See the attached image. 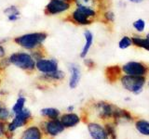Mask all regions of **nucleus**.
<instances>
[{
    "label": "nucleus",
    "mask_w": 149,
    "mask_h": 139,
    "mask_svg": "<svg viewBox=\"0 0 149 139\" xmlns=\"http://www.w3.org/2000/svg\"><path fill=\"white\" fill-rule=\"evenodd\" d=\"M148 70L149 69L146 64L138 61H129L121 67V71L126 75L130 76H146Z\"/></svg>",
    "instance_id": "obj_5"
},
{
    "label": "nucleus",
    "mask_w": 149,
    "mask_h": 139,
    "mask_svg": "<svg viewBox=\"0 0 149 139\" xmlns=\"http://www.w3.org/2000/svg\"><path fill=\"white\" fill-rule=\"evenodd\" d=\"M102 19H104V21L107 23H114L115 22V20H116V15L114 11L112 10H105L102 13Z\"/></svg>",
    "instance_id": "obj_28"
},
{
    "label": "nucleus",
    "mask_w": 149,
    "mask_h": 139,
    "mask_svg": "<svg viewBox=\"0 0 149 139\" xmlns=\"http://www.w3.org/2000/svg\"><path fill=\"white\" fill-rule=\"evenodd\" d=\"M121 73V68L118 65L114 66H109L105 69V77L110 83L116 82L120 76Z\"/></svg>",
    "instance_id": "obj_17"
},
{
    "label": "nucleus",
    "mask_w": 149,
    "mask_h": 139,
    "mask_svg": "<svg viewBox=\"0 0 149 139\" xmlns=\"http://www.w3.org/2000/svg\"><path fill=\"white\" fill-rule=\"evenodd\" d=\"M95 107L98 114L102 119H109L113 117V112L116 106L104 101H100L96 103Z\"/></svg>",
    "instance_id": "obj_11"
},
{
    "label": "nucleus",
    "mask_w": 149,
    "mask_h": 139,
    "mask_svg": "<svg viewBox=\"0 0 149 139\" xmlns=\"http://www.w3.org/2000/svg\"><path fill=\"white\" fill-rule=\"evenodd\" d=\"M0 83H1V78H0Z\"/></svg>",
    "instance_id": "obj_38"
},
{
    "label": "nucleus",
    "mask_w": 149,
    "mask_h": 139,
    "mask_svg": "<svg viewBox=\"0 0 149 139\" xmlns=\"http://www.w3.org/2000/svg\"><path fill=\"white\" fill-rule=\"evenodd\" d=\"M6 54H7V50H6V48H5V46H4L3 44L0 43V59L6 57Z\"/></svg>",
    "instance_id": "obj_33"
},
{
    "label": "nucleus",
    "mask_w": 149,
    "mask_h": 139,
    "mask_svg": "<svg viewBox=\"0 0 149 139\" xmlns=\"http://www.w3.org/2000/svg\"><path fill=\"white\" fill-rule=\"evenodd\" d=\"M136 129L144 136H149V122L146 120H139L136 122Z\"/></svg>",
    "instance_id": "obj_23"
},
{
    "label": "nucleus",
    "mask_w": 149,
    "mask_h": 139,
    "mask_svg": "<svg viewBox=\"0 0 149 139\" xmlns=\"http://www.w3.org/2000/svg\"><path fill=\"white\" fill-rule=\"evenodd\" d=\"M48 34L46 32H28L22 35H18L13 38L14 44L26 51H32L43 46V44L48 38Z\"/></svg>",
    "instance_id": "obj_1"
},
{
    "label": "nucleus",
    "mask_w": 149,
    "mask_h": 139,
    "mask_svg": "<svg viewBox=\"0 0 149 139\" xmlns=\"http://www.w3.org/2000/svg\"><path fill=\"white\" fill-rule=\"evenodd\" d=\"M32 117L31 111L28 109H22L20 112H18L17 114L14 115V118L12 120L11 122H9L8 125V131L13 133L14 131H16L18 128H21L28 122Z\"/></svg>",
    "instance_id": "obj_6"
},
{
    "label": "nucleus",
    "mask_w": 149,
    "mask_h": 139,
    "mask_svg": "<svg viewBox=\"0 0 149 139\" xmlns=\"http://www.w3.org/2000/svg\"><path fill=\"white\" fill-rule=\"evenodd\" d=\"M68 21L78 26H88L93 23V20L87 17L77 8H74L68 15Z\"/></svg>",
    "instance_id": "obj_8"
},
{
    "label": "nucleus",
    "mask_w": 149,
    "mask_h": 139,
    "mask_svg": "<svg viewBox=\"0 0 149 139\" xmlns=\"http://www.w3.org/2000/svg\"><path fill=\"white\" fill-rule=\"evenodd\" d=\"M21 139H42V133L38 127L30 126L22 133Z\"/></svg>",
    "instance_id": "obj_18"
},
{
    "label": "nucleus",
    "mask_w": 149,
    "mask_h": 139,
    "mask_svg": "<svg viewBox=\"0 0 149 139\" xmlns=\"http://www.w3.org/2000/svg\"><path fill=\"white\" fill-rule=\"evenodd\" d=\"M72 5L73 3L65 0H49L44 8V13L47 16H58L68 12Z\"/></svg>",
    "instance_id": "obj_4"
},
{
    "label": "nucleus",
    "mask_w": 149,
    "mask_h": 139,
    "mask_svg": "<svg viewBox=\"0 0 149 139\" xmlns=\"http://www.w3.org/2000/svg\"><path fill=\"white\" fill-rule=\"evenodd\" d=\"M84 34V38H85V44H84L82 50L80 54H79V57L81 58H87V56L90 52V50L91 48V46L93 45V42H94V35L90 30H85L83 32Z\"/></svg>",
    "instance_id": "obj_13"
},
{
    "label": "nucleus",
    "mask_w": 149,
    "mask_h": 139,
    "mask_svg": "<svg viewBox=\"0 0 149 139\" xmlns=\"http://www.w3.org/2000/svg\"><path fill=\"white\" fill-rule=\"evenodd\" d=\"M4 14L7 16V19L8 21L15 22L20 20L21 18V11L19 10V8L15 5H11L8 6L4 9Z\"/></svg>",
    "instance_id": "obj_16"
},
{
    "label": "nucleus",
    "mask_w": 149,
    "mask_h": 139,
    "mask_svg": "<svg viewBox=\"0 0 149 139\" xmlns=\"http://www.w3.org/2000/svg\"><path fill=\"white\" fill-rule=\"evenodd\" d=\"M64 130V126L58 119L49 120L45 124V131L50 136H57Z\"/></svg>",
    "instance_id": "obj_10"
},
{
    "label": "nucleus",
    "mask_w": 149,
    "mask_h": 139,
    "mask_svg": "<svg viewBox=\"0 0 149 139\" xmlns=\"http://www.w3.org/2000/svg\"><path fill=\"white\" fill-rule=\"evenodd\" d=\"M146 40L149 42V32H148L147 34H146Z\"/></svg>",
    "instance_id": "obj_36"
},
{
    "label": "nucleus",
    "mask_w": 149,
    "mask_h": 139,
    "mask_svg": "<svg viewBox=\"0 0 149 139\" xmlns=\"http://www.w3.org/2000/svg\"><path fill=\"white\" fill-rule=\"evenodd\" d=\"M105 131L109 136L112 137V139H116V132H115V128L113 125L111 124H106L105 126Z\"/></svg>",
    "instance_id": "obj_30"
},
{
    "label": "nucleus",
    "mask_w": 149,
    "mask_h": 139,
    "mask_svg": "<svg viewBox=\"0 0 149 139\" xmlns=\"http://www.w3.org/2000/svg\"><path fill=\"white\" fill-rule=\"evenodd\" d=\"M36 70L40 73H50L59 70V62L53 58H44L36 61Z\"/></svg>",
    "instance_id": "obj_7"
},
{
    "label": "nucleus",
    "mask_w": 149,
    "mask_h": 139,
    "mask_svg": "<svg viewBox=\"0 0 149 139\" xmlns=\"http://www.w3.org/2000/svg\"><path fill=\"white\" fill-rule=\"evenodd\" d=\"M83 61H84V65L88 68V69H90V70H92V69H94L95 66H96V64L94 62V60L91 59V58H83Z\"/></svg>",
    "instance_id": "obj_31"
},
{
    "label": "nucleus",
    "mask_w": 149,
    "mask_h": 139,
    "mask_svg": "<svg viewBox=\"0 0 149 139\" xmlns=\"http://www.w3.org/2000/svg\"><path fill=\"white\" fill-rule=\"evenodd\" d=\"M9 66H10V62H9L8 57H5L0 59V72H3L5 70H7Z\"/></svg>",
    "instance_id": "obj_29"
},
{
    "label": "nucleus",
    "mask_w": 149,
    "mask_h": 139,
    "mask_svg": "<svg viewBox=\"0 0 149 139\" xmlns=\"http://www.w3.org/2000/svg\"><path fill=\"white\" fill-rule=\"evenodd\" d=\"M11 111H9L6 107L3 105V103L0 101V120L6 122V120L10 117Z\"/></svg>",
    "instance_id": "obj_27"
},
{
    "label": "nucleus",
    "mask_w": 149,
    "mask_h": 139,
    "mask_svg": "<svg viewBox=\"0 0 149 139\" xmlns=\"http://www.w3.org/2000/svg\"><path fill=\"white\" fill-rule=\"evenodd\" d=\"M88 130L92 139H109L105 129L98 123H88Z\"/></svg>",
    "instance_id": "obj_12"
},
{
    "label": "nucleus",
    "mask_w": 149,
    "mask_h": 139,
    "mask_svg": "<svg viewBox=\"0 0 149 139\" xmlns=\"http://www.w3.org/2000/svg\"><path fill=\"white\" fill-rule=\"evenodd\" d=\"M148 86H149V82H148Z\"/></svg>",
    "instance_id": "obj_39"
},
{
    "label": "nucleus",
    "mask_w": 149,
    "mask_h": 139,
    "mask_svg": "<svg viewBox=\"0 0 149 139\" xmlns=\"http://www.w3.org/2000/svg\"><path fill=\"white\" fill-rule=\"evenodd\" d=\"M146 22L143 19H138V20L134 21L132 23V27L138 32H143L146 30Z\"/></svg>",
    "instance_id": "obj_26"
},
{
    "label": "nucleus",
    "mask_w": 149,
    "mask_h": 139,
    "mask_svg": "<svg viewBox=\"0 0 149 139\" xmlns=\"http://www.w3.org/2000/svg\"><path fill=\"white\" fill-rule=\"evenodd\" d=\"M74 107L72 106V105H70L69 107H67V111H69V112H72V111L74 110Z\"/></svg>",
    "instance_id": "obj_35"
},
{
    "label": "nucleus",
    "mask_w": 149,
    "mask_h": 139,
    "mask_svg": "<svg viewBox=\"0 0 149 139\" xmlns=\"http://www.w3.org/2000/svg\"><path fill=\"white\" fill-rule=\"evenodd\" d=\"M65 1H68V2H71V3H73L74 0H65Z\"/></svg>",
    "instance_id": "obj_37"
},
{
    "label": "nucleus",
    "mask_w": 149,
    "mask_h": 139,
    "mask_svg": "<svg viewBox=\"0 0 149 139\" xmlns=\"http://www.w3.org/2000/svg\"><path fill=\"white\" fill-rule=\"evenodd\" d=\"M128 1L132 2V3H134V4H139V3H142L143 0H128Z\"/></svg>",
    "instance_id": "obj_34"
},
{
    "label": "nucleus",
    "mask_w": 149,
    "mask_h": 139,
    "mask_svg": "<svg viewBox=\"0 0 149 139\" xmlns=\"http://www.w3.org/2000/svg\"><path fill=\"white\" fill-rule=\"evenodd\" d=\"M25 102H26V98L24 96H19L17 101L15 102V104H14V106L12 107V109H11V114L15 115L18 112H20L22 109H24Z\"/></svg>",
    "instance_id": "obj_22"
},
{
    "label": "nucleus",
    "mask_w": 149,
    "mask_h": 139,
    "mask_svg": "<svg viewBox=\"0 0 149 139\" xmlns=\"http://www.w3.org/2000/svg\"><path fill=\"white\" fill-rule=\"evenodd\" d=\"M68 70L70 72V78H69V87L71 89L77 88L81 80V70L79 66L76 63H69Z\"/></svg>",
    "instance_id": "obj_9"
},
{
    "label": "nucleus",
    "mask_w": 149,
    "mask_h": 139,
    "mask_svg": "<svg viewBox=\"0 0 149 139\" xmlns=\"http://www.w3.org/2000/svg\"><path fill=\"white\" fill-rule=\"evenodd\" d=\"M61 122L63 123L64 128H70L74 127L80 122V118L78 117V115L73 112H69L66 114H63L60 119Z\"/></svg>",
    "instance_id": "obj_14"
},
{
    "label": "nucleus",
    "mask_w": 149,
    "mask_h": 139,
    "mask_svg": "<svg viewBox=\"0 0 149 139\" xmlns=\"http://www.w3.org/2000/svg\"><path fill=\"white\" fill-rule=\"evenodd\" d=\"M8 131V126H6V123L3 120H0V136H5Z\"/></svg>",
    "instance_id": "obj_32"
},
{
    "label": "nucleus",
    "mask_w": 149,
    "mask_h": 139,
    "mask_svg": "<svg viewBox=\"0 0 149 139\" xmlns=\"http://www.w3.org/2000/svg\"><path fill=\"white\" fill-rule=\"evenodd\" d=\"M30 54L32 55L33 58H34L36 61L37 60H39L41 58H46V50L44 49L43 46H41V47H38L35 50H32L30 51Z\"/></svg>",
    "instance_id": "obj_25"
},
{
    "label": "nucleus",
    "mask_w": 149,
    "mask_h": 139,
    "mask_svg": "<svg viewBox=\"0 0 149 139\" xmlns=\"http://www.w3.org/2000/svg\"><path fill=\"white\" fill-rule=\"evenodd\" d=\"M132 45V37L129 36V35H124L122 36V38H121L118 42V47L120 49H127L129 47Z\"/></svg>",
    "instance_id": "obj_24"
},
{
    "label": "nucleus",
    "mask_w": 149,
    "mask_h": 139,
    "mask_svg": "<svg viewBox=\"0 0 149 139\" xmlns=\"http://www.w3.org/2000/svg\"><path fill=\"white\" fill-rule=\"evenodd\" d=\"M132 45L136 46L139 48H143L144 50H146L147 52H149V42L146 40V37H142L139 35H133L132 37Z\"/></svg>",
    "instance_id": "obj_19"
},
{
    "label": "nucleus",
    "mask_w": 149,
    "mask_h": 139,
    "mask_svg": "<svg viewBox=\"0 0 149 139\" xmlns=\"http://www.w3.org/2000/svg\"><path fill=\"white\" fill-rule=\"evenodd\" d=\"M100 1L102 0H74L73 4H74V6H85L98 9L100 6Z\"/></svg>",
    "instance_id": "obj_21"
},
{
    "label": "nucleus",
    "mask_w": 149,
    "mask_h": 139,
    "mask_svg": "<svg viewBox=\"0 0 149 139\" xmlns=\"http://www.w3.org/2000/svg\"><path fill=\"white\" fill-rule=\"evenodd\" d=\"M120 83L126 90L137 95L143 90L146 83V76H130L125 74L120 77Z\"/></svg>",
    "instance_id": "obj_3"
},
{
    "label": "nucleus",
    "mask_w": 149,
    "mask_h": 139,
    "mask_svg": "<svg viewBox=\"0 0 149 139\" xmlns=\"http://www.w3.org/2000/svg\"><path fill=\"white\" fill-rule=\"evenodd\" d=\"M64 78H65V72L60 69L50 73L41 74V76H40L41 80L46 81V82H60V81H63Z\"/></svg>",
    "instance_id": "obj_15"
},
{
    "label": "nucleus",
    "mask_w": 149,
    "mask_h": 139,
    "mask_svg": "<svg viewBox=\"0 0 149 139\" xmlns=\"http://www.w3.org/2000/svg\"><path fill=\"white\" fill-rule=\"evenodd\" d=\"M8 60L10 65L21 69L27 72H32L36 70V60L33 58L30 52L17 51L8 56Z\"/></svg>",
    "instance_id": "obj_2"
},
{
    "label": "nucleus",
    "mask_w": 149,
    "mask_h": 139,
    "mask_svg": "<svg viewBox=\"0 0 149 139\" xmlns=\"http://www.w3.org/2000/svg\"><path fill=\"white\" fill-rule=\"evenodd\" d=\"M40 114L47 118H49L50 120L58 119L60 116V110L54 108H45L40 110Z\"/></svg>",
    "instance_id": "obj_20"
}]
</instances>
